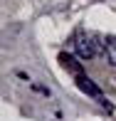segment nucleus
I'll return each mask as SVG.
<instances>
[{"instance_id":"f257e3e1","label":"nucleus","mask_w":116,"mask_h":121,"mask_svg":"<svg viewBox=\"0 0 116 121\" xmlns=\"http://www.w3.org/2000/svg\"><path fill=\"white\" fill-rule=\"evenodd\" d=\"M96 42H91V37L86 35H79L74 40V47H77V54H79V59H94V54H96Z\"/></svg>"},{"instance_id":"f03ea898","label":"nucleus","mask_w":116,"mask_h":121,"mask_svg":"<svg viewBox=\"0 0 116 121\" xmlns=\"http://www.w3.org/2000/svg\"><path fill=\"white\" fill-rule=\"evenodd\" d=\"M77 86H79V89L84 91L86 96H94V99H96V101H101V99H104V94H101V89H99V86L94 84V82H91V79H89V77H86V74L77 77Z\"/></svg>"},{"instance_id":"7ed1b4c3","label":"nucleus","mask_w":116,"mask_h":121,"mask_svg":"<svg viewBox=\"0 0 116 121\" xmlns=\"http://www.w3.org/2000/svg\"><path fill=\"white\" fill-rule=\"evenodd\" d=\"M59 62H62V67L67 69V72H72L74 77H82V74H84V72H82V64L77 62L72 54H67V52H62V54H59Z\"/></svg>"},{"instance_id":"20e7f679","label":"nucleus","mask_w":116,"mask_h":121,"mask_svg":"<svg viewBox=\"0 0 116 121\" xmlns=\"http://www.w3.org/2000/svg\"><path fill=\"white\" fill-rule=\"evenodd\" d=\"M104 57H106V62L116 67V40H106L104 42Z\"/></svg>"}]
</instances>
